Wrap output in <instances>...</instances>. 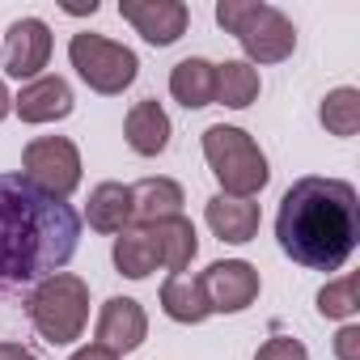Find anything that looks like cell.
Masks as SVG:
<instances>
[{
  "label": "cell",
  "mask_w": 360,
  "mask_h": 360,
  "mask_svg": "<svg viewBox=\"0 0 360 360\" xmlns=\"http://www.w3.org/2000/svg\"><path fill=\"white\" fill-rule=\"evenodd\" d=\"M169 136H174V127L157 98H140L123 119V140L136 157H161L169 148Z\"/></svg>",
  "instance_id": "cell-14"
},
{
  "label": "cell",
  "mask_w": 360,
  "mask_h": 360,
  "mask_svg": "<svg viewBox=\"0 0 360 360\" xmlns=\"http://www.w3.org/2000/svg\"><path fill=\"white\" fill-rule=\"evenodd\" d=\"M22 178L39 195L68 204L81 187V148L68 136H39L22 148Z\"/></svg>",
  "instance_id": "cell-7"
},
{
  "label": "cell",
  "mask_w": 360,
  "mask_h": 360,
  "mask_svg": "<svg viewBox=\"0 0 360 360\" xmlns=\"http://www.w3.org/2000/svg\"><path fill=\"white\" fill-rule=\"evenodd\" d=\"M200 284H204V297H208L212 314H242L263 292V276L246 259H217V263H208V271H200Z\"/></svg>",
  "instance_id": "cell-8"
},
{
  "label": "cell",
  "mask_w": 360,
  "mask_h": 360,
  "mask_svg": "<svg viewBox=\"0 0 360 360\" xmlns=\"http://www.w3.org/2000/svg\"><path fill=\"white\" fill-rule=\"evenodd\" d=\"M204 161L212 169V178L221 183V195H238V200H255L267 183H271V165L267 153L259 148V140L246 127L233 123H212L204 131Z\"/></svg>",
  "instance_id": "cell-4"
},
{
  "label": "cell",
  "mask_w": 360,
  "mask_h": 360,
  "mask_svg": "<svg viewBox=\"0 0 360 360\" xmlns=\"http://www.w3.org/2000/svg\"><path fill=\"white\" fill-rule=\"evenodd\" d=\"M0 360H39L30 347H18V343H0Z\"/></svg>",
  "instance_id": "cell-27"
},
{
  "label": "cell",
  "mask_w": 360,
  "mask_h": 360,
  "mask_svg": "<svg viewBox=\"0 0 360 360\" xmlns=\"http://www.w3.org/2000/svg\"><path fill=\"white\" fill-rule=\"evenodd\" d=\"M263 94V81H259V68H250L246 60H225L217 64V102L229 106V110H246L255 106Z\"/></svg>",
  "instance_id": "cell-21"
},
{
  "label": "cell",
  "mask_w": 360,
  "mask_h": 360,
  "mask_svg": "<svg viewBox=\"0 0 360 360\" xmlns=\"http://www.w3.org/2000/svg\"><path fill=\"white\" fill-rule=\"evenodd\" d=\"M51 60V26L43 18H22L5 30V43H0V64H5L9 77L18 81H34L43 77Z\"/></svg>",
  "instance_id": "cell-10"
},
{
  "label": "cell",
  "mask_w": 360,
  "mask_h": 360,
  "mask_svg": "<svg viewBox=\"0 0 360 360\" xmlns=\"http://www.w3.org/2000/svg\"><path fill=\"white\" fill-rule=\"evenodd\" d=\"M140 229L153 233L157 259H161V267H165L169 276L187 271L191 259L200 255V233H195V225H191L183 212H178V217H165V221H157V225H140Z\"/></svg>",
  "instance_id": "cell-16"
},
{
  "label": "cell",
  "mask_w": 360,
  "mask_h": 360,
  "mask_svg": "<svg viewBox=\"0 0 360 360\" xmlns=\"http://www.w3.org/2000/svg\"><path fill=\"white\" fill-rule=\"evenodd\" d=\"M131 191V225H157L165 217H178L187 204L183 187L165 174H153V178H140V183L127 187Z\"/></svg>",
  "instance_id": "cell-15"
},
{
  "label": "cell",
  "mask_w": 360,
  "mask_h": 360,
  "mask_svg": "<svg viewBox=\"0 0 360 360\" xmlns=\"http://www.w3.org/2000/svg\"><path fill=\"white\" fill-rule=\"evenodd\" d=\"M204 221H208V229H212L221 242L246 246V242H255V233H259V225H263V212H259L255 200H238V195H221V191H217V195L204 204Z\"/></svg>",
  "instance_id": "cell-13"
},
{
  "label": "cell",
  "mask_w": 360,
  "mask_h": 360,
  "mask_svg": "<svg viewBox=\"0 0 360 360\" xmlns=\"http://www.w3.org/2000/svg\"><path fill=\"white\" fill-rule=\"evenodd\" d=\"M68 64L77 68V77L102 94V98H115L123 94L136 77H140V60L131 47L106 39V34H94V30H81L68 39Z\"/></svg>",
  "instance_id": "cell-6"
},
{
  "label": "cell",
  "mask_w": 360,
  "mask_h": 360,
  "mask_svg": "<svg viewBox=\"0 0 360 360\" xmlns=\"http://www.w3.org/2000/svg\"><path fill=\"white\" fill-rule=\"evenodd\" d=\"M335 360H360V326L343 322L335 335Z\"/></svg>",
  "instance_id": "cell-25"
},
{
  "label": "cell",
  "mask_w": 360,
  "mask_h": 360,
  "mask_svg": "<svg viewBox=\"0 0 360 360\" xmlns=\"http://www.w3.org/2000/svg\"><path fill=\"white\" fill-rule=\"evenodd\" d=\"M72 106H77V94H72V85L64 81V77H56V72H43V77H34V81H26L18 94H13V115L22 119V123H60V119H68L72 115Z\"/></svg>",
  "instance_id": "cell-12"
},
{
  "label": "cell",
  "mask_w": 360,
  "mask_h": 360,
  "mask_svg": "<svg viewBox=\"0 0 360 360\" xmlns=\"http://www.w3.org/2000/svg\"><path fill=\"white\" fill-rule=\"evenodd\" d=\"M13 115V94H9V85L5 81H0V123H5Z\"/></svg>",
  "instance_id": "cell-28"
},
{
  "label": "cell",
  "mask_w": 360,
  "mask_h": 360,
  "mask_svg": "<svg viewBox=\"0 0 360 360\" xmlns=\"http://www.w3.org/2000/svg\"><path fill=\"white\" fill-rule=\"evenodd\" d=\"M356 309H360V301H356V276H352V271L339 276V280H326V284L318 288V314H322V318L352 322Z\"/></svg>",
  "instance_id": "cell-23"
},
{
  "label": "cell",
  "mask_w": 360,
  "mask_h": 360,
  "mask_svg": "<svg viewBox=\"0 0 360 360\" xmlns=\"http://www.w3.org/2000/svg\"><path fill=\"white\" fill-rule=\"evenodd\" d=\"M81 221L68 204L39 195L26 178L0 174V280L60 271L77 250Z\"/></svg>",
  "instance_id": "cell-2"
},
{
  "label": "cell",
  "mask_w": 360,
  "mask_h": 360,
  "mask_svg": "<svg viewBox=\"0 0 360 360\" xmlns=\"http://www.w3.org/2000/svg\"><path fill=\"white\" fill-rule=\"evenodd\" d=\"M318 123H322L330 136L352 140V136L360 131V89H352V85L330 89V94L322 98V106H318Z\"/></svg>",
  "instance_id": "cell-22"
},
{
  "label": "cell",
  "mask_w": 360,
  "mask_h": 360,
  "mask_svg": "<svg viewBox=\"0 0 360 360\" xmlns=\"http://www.w3.org/2000/svg\"><path fill=\"white\" fill-rule=\"evenodd\" d=\"M26 309L39 339H47L51 347H68L89 326V284L77 271H51L34 284Z\"/></svg>",
  "instance_id": "cell-5"
},
{
  "label": "cell",
  "mask_w": 360,
  "mask_h": 360,
  "mask_svg": "<svg viewBox=\"0 0 360 360\" xmlns=\"http://www.w3.org/2000/svg\"><path fill=\"white\" fill-rule=\"evenodd\" d=\"M119 18L153 47H174L191 26V9L183 0H119Z\"/></svg>",
  "instance_id": "cell-9"
},
{
  "label": "cell",
  "mask_w": 360,
  "mask_h": 360,
  "mask_svg": "<svg viewBox=\"0 0 360 360\" xmlns=\"http://www.w3.org/2000/svg\"><path fill=\"white\" fill-rule=\"evenodd\" d=\"M255 360H309V352H305V343L292 339V335H271V339L255 352Z\"/></svg>",
  "instance_id": "cell-24"
},
{
  "label": "cell",
  "mask_w": 360,
  "mask_h": 360,
  "mask_svg": "<svg viewBox=\"0 0 360 360\" xmlns=\"http://www.w3.org/2000/svg\"><path fill=\"white\" fill-rule=\"evenodd\" d=\"M169 98L187 110H204L217 102V64L204 56H187L169 68Z\"/></svg>",
  "instance_id": "cell-17"
},
{
  "label": "cell",
  "mask_w": 360,
  "mask_h": 360,
  "mask_svg": "<svg viewBox=\"0 0 360 360\" xmlns=\"http://www.w3.org/2000/svg\"><path fill=\"white\" fill-rule=\"evenodd\" d=\"M68 360H119V356H115V352H106L102 343H85V347H77Z\"/></svg>",
  "instance_id": "cell-26"
},
{
  "label": "cell",
  "mask_w": 360,
  "mask_h": 360,
  "mask_svg": "<svg viewBox=\"0 0 360 360\" xmlns=\"http://www.w3.org/2000/svg\"><path fill=\"white\" fill-rule=\"evenodd\" d=\"M157 301H161V314H165L169 322H183V326H200V322L212 318L208 297H204V284H200V276H191V271L165 276Z\"/></svg>",
  "instance_id": "cell-18"
},
{
  "label": "cell",
  "mask_w": 360,
  "mask_h": 360,
  "mask_svg": "<svg viewBox=\"0 0 360 360\" xmlns=\"http://www.w3.org/2000/svg\"><path fill=\"white\" fill-rule=\"evenodd\" d=\"M110 259H115V271L127 276V280H148V276L161 267L157 246H153V233L140 229V225H131V229H123V233L115 238Z\"/></svg>",
  "instance_id": "cell-20"
},
{
  "label": "cell",
  "mask_w": 360,
  "mask_h": 360,
  "mask_svg": "<svg viewBox=\"0 0 360 360\" xmlns=\"http://www.w3.org/2000/svg\"><path fill=\"white\" fill-rule=\"evenodd\" d=\"M144 339H148V314H144V305L136 297H110V301H102L98 322H94V343H102L115 356H127Z\"/></svg>",
  "instance_id": "cell-11"
},
{
  "label": "cell",
  "mask_w": 360,
  "mask_h": 360,
  "mask_svg": "<svg viewBox=\"0 0 360 360\" xmlns=\"http://www.w3.org/2000/svg\"><path fill=\"white\" fill-rule=\"evenodd\" d=\"M85 221H89L94 233H106V238H119L123 229H131V191H127V183H98L89 191Z\"/></svg>",
  "instance_id": "cell-19"
},
{
  "label": "cell",
  "mask_w": 360,
  "mask_h": 360,
  "mask_svg": "<svg viewBox=\"0 0 360 360\" xmlns=\"http://www.w3.org/2000/svg\"><path fill=\"white\" fill-rule=\"evenodd\" d=\"M280 250L305 271H339L360 242V195L343 178H297L276 212Z\"/></svg>",
  "instance_id": "cell-1"
},
{
  "label": "cell",
  "mask_w": 360,
  "mask_h": 360,
  "mask_svg": "<svg viewBox=\"0 0 360 360\" xmlns=\"http://www.w3.org/2000/svg\"><path fill=\"white\" fill-rule=\"evenodd\" d=\"M217 26L233 34L246 51V64H284L297 51V26L284 9L263 0H217Z\"/></svg>",
  "instance_id": "cell-3"
}]
</instances>
